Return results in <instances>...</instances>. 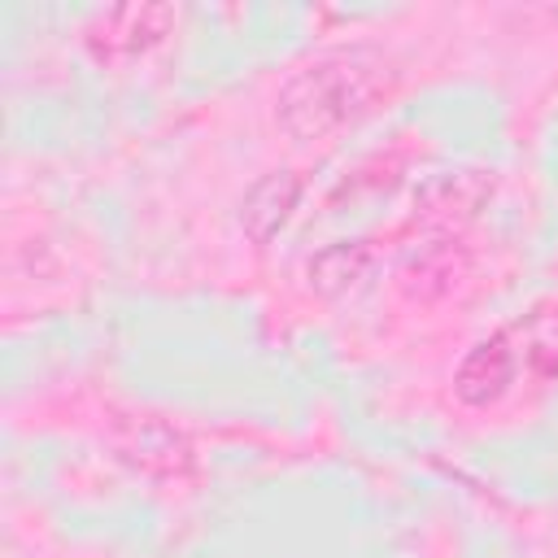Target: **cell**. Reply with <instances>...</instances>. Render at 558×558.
<instances>
[{"instance_id":"obj_1","label":"cell","mask_w":558,"mask_h":558,"mask_svg":"<svg viewBox=\"0 0 558 558\" xmlns=\"http://www.w3.org/2000/svg\"><path fill=\"white\" fill-rule=\"evenodd\" d=\"M392 83V70L375 52H336L296 70L279 92V126L292 140H323L362 118Z\"/></svg>"},{"instance_id":"obj_2","label":"cell","mask_w":558,"mask_h":558,"mask_svg":"<svg viewBox=\"0 0 558 558\" xmlns=\"http://www.w3.org/2000/svg\"><path fill=\"white\" fill-rule=\"evenodd\" d=\"M170 26V9L161 4H122L100 13L87 26V48L96 61H131L140 52H148Z\"/></svg>"},{"instance_id":"obj_3","label":"cell","mask_w":558,"mask_h":558,"mask_svg":"<svg viewBox=\"0 0 558 558\" xmlns=\"http://www.w3.org/2000/svg\"><path fill=\"white\" fill-rule=\"evenodd\" d=\"M519 371H523V362H519L514 336H510V327H501L497 336L480 340V344L462 357V366H458V375H453V392H458V401H466V405H493L497 397L510 392V384H514Z\"/></svg>"},{"instance_id":"obj_4","label":"cell","mask_w":558,"mask_h":558,"mask_svg":"<svg viewBox=\"0 0 558 558\" xmlns=\"http://www.w3.org/2000/svg\"><path fill=\"white\" fill-rule=\"evenodd\" d=\"M296 201H301V179H296L292 170H275V174H266L262 183H253V192H248L244 205H240V222H244V231H248L257 244H266V240L279 235V227L292 218Z\"/></svg>"},{"instance_id":"obj_5","label":"cell","mask_w":558,"mask_h":558,"mask_svg":"<svg viewBox=\"0 0 558 558\" xmlns=\"http://www.w3.org/2000/svg\"><path fill=\"white\" fill-rule=\"evenodd\" d=\"M519 362L532 379H554L558 375V305H536L519 323H510Z\"/></svg>"},{"instance_id":"obj_6","label":"cell","mask_w":558,"mask_h":558,"mask_svg":"<svg viewBox=\"0 0 558 558\" xmlns=\"http://www.w3.org/2000/svg\"><path fill=\"white\" fill-rule=\"evenodd\" d=\"M366 270H371V244H366V240H340V244H327V248L314 253L310 266H305L310 288L323 292V296L349 292Z\"/></svg>"}]
</instances>
